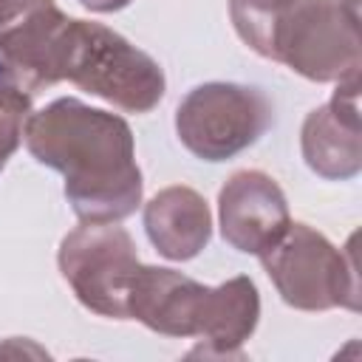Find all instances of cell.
<instances>
[{
  "label": "cell",
  "instance_id": "cell-6",
  "mask_svg": "<svg viewBox=\"0 0 362 362\" xmlns=\"http://www.w3.org/2000/svg\"><path fill=\"white\" fill-rule=\"evenodd\" d=\"M57 266L88 311L130 320L127 297L141 260L136 240L119 221H82L59 240Z\"/></svg>",
  "mask_w": 362,
  "mask_h": 362
},
{
  "label": "cell",
  "instance_id": "cell-5",
  "mask_svg": "<svg viewBox=\"0 0 362 362\" xmlns=\"http://www.w3.org/2000/svg\"><path fill=\"white\" fill-rule=\"evenodd\" d=\"M274 124L272 99L240 82H204L175 110L178 141L204 161H226L260 141Z\"/></svg>",
  "mask_w": 362,
  "mask_h": 362
},
{
  "label": "cell",
  "instance_id": "cell-2",
  "mask_svg": "<svg viewBox=\"0 0 362 362\" xmlns=\"http://www.w3.org/2000/svg\"><path fill=\"white\" fill-rule=\"evenodd\" d=\"M65 79L124 113H150L167 90L164 71L147 51L102 23L76 17L71 20Z\"/></svg>",
  "mask_w": 362,
  "mask_h": 362
},
{
  "label": "cell",
  "instance_id": "cell-14",
  "mask_svg": "<svg viewBox=\"0 0 362 362\" xmlns=\"http://www.w3.org/2000/svg\"><path fill=\"white\" fill-rule=\"evenodd\" d=\"M31 110H34V99L0 79V173L6 170L8 158L17 153Z\"/></svg>",
  "mask_w": 362,
  "mask_h": 362
},
{
  "label": "cell",
  "instance_id": "cell-3",
  "mask_svg": "<svg viewBox=\"0 0 362 362\" xmlns=\"http://www.w3.org/2000/svg\"><path fill=\"white\" fill-rule=\"evenodd\" d=\"M260 263L280 300L297 311H359L354 238L337 249L314 226L291 221L283 238L260 255Z\"/></svg>",
  "mask_w": 362,
  "mask_h": 362
},
{
  "label": "cell",
  "instance_id": "cell-10",
  "mask_svg": "<svg viewBox=\"0 0 362 362\" xmlns=\"http://www.w3.org/2000/svg\"><path fill=\"white\" fill-rule=\"evenodd\" d=\"M209 288L175 269L141 263L130 286L127 317L164 337H198Z\"/></svg>",
  "mask_w": 362,
  "mask_h": 362
},
{
  "label": "cell",
  "instance_id": "cell-13",
  "mask_svg": "<svg viewBox=\"0 0 362 362\" xmlns=\"http://www.w3.org/2000/svg\"><path fill=\"white\" fill-rule=\"evenodd\" d=\"M294 0H229V17L238 37L263 59L274 54V28Z\"/></svg>",
  "mask_w": 362,
  "mask_h": 362
},
{
  "label": "cell",
  "instance_id": "cell-9",
  "mask_svg": "<svg viewBox=\"0 0 362 362\" xmlns=\"http://www.w3.org/2000/svg\"><path fill=\"white\" fill-rule=\"evenodd\" d=\"M300 150L308 170L325 181H348L362 170L359 76L337 82L334 96L305 116Z\"/></svg>",
  "mask_w": 362,
  "mask_h": 362
},
{
  "label": "cell",
  "instance_id": "cell-16",
  "mask_svg": "<svg viewBox=\"0 0 362 362\" xmlns=\"http://www.w3.org/2000/svg\"><path fill=\"white\" fill-rule=\"evenodd\" d=\"M88 11H96V14H110V11H122L124 6H130L133 0H79Z\"/></svg>",
  "mask_w": 362,
  "mask_h": 362
},
{
  "label": "cell",
  "instance_id": "cell-12",
  "mask_svg": "<svg viewBox=\"0 0 362 362\" xmlns=\"http://www.w3.org/2000/svg\"><path fill=\"white\" fill-rule=\"evenodd\" d=\"M260 322V294L252 277L238 274L209 288V303L198 345L187 356H243L240 345L255 334Z\"/></svg>",
  "mask_w": 362,
  "mask_h": 362
},
{
  "label": "cell",
  "instance_id": "cell-15",
  "mask_svg": "<svg viewBox=\"0 0 362 362\" xmlns=\"http://www.w3.org/2000/svg\"><path fill=\"white\" fill-rule=\"evenodd\" d=\"M48 3H54V0H0V28L40 6H48Z\"/></svg>",
  "mask_w": 362,
  "mask_h": 362
},
{
  "label": "cell",
  "instance_id": "cell-4",
  "mask_svg": "<svg viewBox=\"0 0 362 362\" xmlns=\"http://www.w3.org/2000/svg\"><path fill=\"white\" fill-rule=\"evenodd\" d=\"M272 62L311 82L359 76V0H294L274 28Z\"/></svg>",
  "mask_w": 362,
  "mask_h": 362
},
{
  "label": "cell",
  "instance_id": "cell-11",
  "mask_svg": "<svg viewBox=\"0 0 362 362\" xmlns=\"http://www.w3.org/2000/svg\"><path fill=\"white\" fill-rule=\"evenodd\" d=\"M141 221L156 252L175 263L198 257L212 238V212L206 198L184 184L158 189L144 204Z\"/></svg>",
  "mask_w": 362,
  "mask_h": 362
},
{
  "label": "cell",
  "instance_id": "cell-1",
  "mask_svg": "<svg viewBox=\"0 0 362 362\" xmlns=\"http://www.w3.org/2000/svg\"><path fill=\"white\" fill-rule=\"evenodd\" d=\"M25 150L65 178V198L79 221H124L144 195L130 124L76 96H59L31 110L23 127Z\"/></svg>",
  "mask_w": 362,
  "mask_h": 362
},
{
  "label": "cell",
  "instance_id": "cell-7",
  "mask_svg": "<svg viewBox=\"0 0 362 362\" xmlns=\"http://www.w3.org/2000/svg\"><path fill=\"white\" fill-rule=\"evenodd\" d=\"M71 20L57 3L0 28V79L31 99L65 79Z\"/></svg>",
  "mask_w": 362,
  "mask_h": 362
},
{
  "label": "cell",
  "instance_id": "cell-8",
  "mask_svg": "<svg viewBox=\"0 0 362 362\" xmlns=\"http://www.w3.org/2000/svg\"><path fill=\"white\" fill-rule=\"evenodd\" d=\"M218 223L232 249L260 257L288 229V201L269 173L238 170L218 192Z\"/></svg>",
  "mask_w": 362,
  "mask_h": 362
}]
</instances>
